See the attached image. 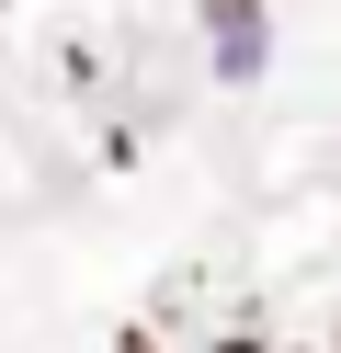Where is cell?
<instances>
[{"label":"cell","instance_id":"1","mask_svg":"<svg viewBox=\"0 0 341 353\" xmlns=\"http://www.w3.org/2000/svg\"><path fill=\"white\" fill-rule=\"evenodd\" d=\"M205 12H216V34H227V69H262V23H250V0H205Z\"/></svg>","mask_w":341,"mask_h":353}]
</instances>
